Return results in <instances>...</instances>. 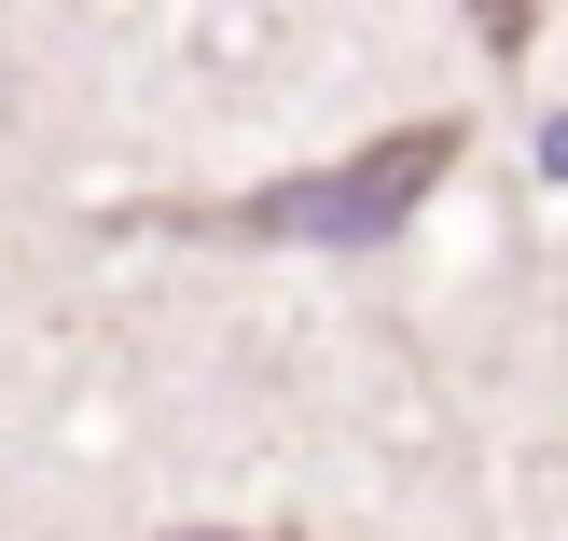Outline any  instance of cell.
<instances>
[{
	"mask_svg": "<svg viewBox=\"0 0 568 541\" xmlns=\"http://www.w3.org/2000/svg\"><path fill=\"white\" fill-rule=\"evenodd\" d=\"M166 541H250V528H166ZM277 541H292V528H277Z\"/></svg>",
	"mask_w": 568,
	"mask_h": 541,
	"instance_id": "obj_2",
	"label": "cell"
},
{
	"mask_svg": "<svg viewBox=\"0 0 568 541\" xmlns=\"http://www.w3.org/2000/svg\"><path fill=\"white\" fill-rule=\"evenodd\" d=\"M471 126L458 111H416V126L361 139L333 167H292V181H250V194H194V209H153L166 237H250V250H388L444 181H458Z\"/></svg>",
	"mask_w": 568,
	"mask_h": 541,
	"instance_id": "obj_1",
	"label": "cell"
},
{
	"mask_svg": "<svg viewBox=\"0 0 568 541\" xmlns=\"http://www.w3.org/2000/svg\"><path fill=\"white\" fill-rule=\"evenodd\" d=\"M541 153H555V167H568V126H555V139H541Z\"/></svg>",
	"mask_w": 568,
	"mask_h": 541,
	"instance_id": "obj_3",
	"label": "cell"
}]
</instances>
